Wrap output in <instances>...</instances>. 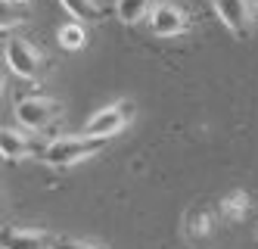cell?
<instances>
[{
    "label": "cell",
    "mask_w": 258,
    "mask_h": 249,
    "mask_svg": "<svg viewBox=\"0 0 258 249\" xmlns=\"http://www.w3.org/2000/svg\"><path fill=\"white\" fill-rule=\"evenodd\" d=\"M53 240L44 231H19V227H7L4 231V249H53Z\"/></svg>",
    "instance_id": "8"
},
{
    "label": "cell",
    "mask_w": 258,
    "mask_h": 249,
    "mask_svg": "<svg viewBox=\"0 0 258 249\" xmlns=\"http://www.w3.org/2000/svg\"><path fill=\"white\" fill-rule=\"evenodd\" d=\"M150 13H153V0H115V16L124 25H134Z\"/></svg>",
    "instance_id": "9"
},
{
    "label": "cell",
    "mask_w": 258,
    "mask_h": 249,
    "mask_svg": "<svg viewBox=\"0 0 258 249\" xmlns=\"http://www.w3.org/2000/svg\"><path fill=\"white\" fill-rule=\"evenodd\" d=\"M7 66L16 75H22V78H34L41 69V53L28 41H22V37H10L7 41Z\"/></svg>",
    "instance_id": "4"
},
{
    "label": "cell",
    "mask_w": 258,
    "mask_h": 249,
    "mask_svg": "<svg viewBox=\"0 0 258 249\" xmlns=\"http://www.w3.org/2000/svg\"><path fill=\"white\" fill-rule=\"evenodd\" d=\"M16 4H22V0H16Z\"/></svg>",
    "instance_id": "13"
},
{
    "label": "cell",
    "mask_w": 258,
    "mask_h": 249,
    "mask_svg": "<svg viewBox=\"0 0 258 249\" xmlns=\"http://www.w3.org/2000/svg\"><path fill=\"white\" fill-rule=\"evenodd\" d=\"M53 249H97V246L81 243V240H72V237H56V240H53Z\"/></svg>",
    "instance_id": "12"
},
{
    "label": "cell",
    "mask_w": 258,
    "mask_h": 249,
    "mask_svg": "<svg viewBox=\"0 0 258 249\" xmlns=\"http://www.w3.org/2000/svg\"><path fill=\"white\" fill-rule=\"evenodd\" d=\"M131 106L127 103H118V106H109V109H100L94 119L87 122V128H84V134L87 137H100V140H106V137H112V134H118L121 128H124V122L131 119Z\"/></svg>",
    "instance_id": "3"
},
{
    "label": "cell",
    "mask_w": 258,
    "mask_h": 249,
    "mask_svg": "<svg viewBox=\"0 0 258 249\" xmlns=\"http://www.w3.org/2000/svg\"><path fill=\"white\" fill-rule=\"evenodd\" d=\"M59 112H62V106L47 100V97H22L16 103V119H19L22 128H31V131L47 128Z\"/></svg>",
    "instance_id": "2"
},
{
    "label": "cell",
    "mask_w": 258,
    "mask_h": 249,
    "mask_svg": "<svg viewBox=\"0 0 258 249\" xmlns=\"http://www.w3.org/2000/svg\"><path fill=\"white\" fill-rule=\"evenodd\" d=\"M150 28L159 34V37H171V34H180L187 31V13L171 7V4H159L153 7L150 13Z\"/></svg>",
    "instance_id": "6"
},
{
    "label": "cell",
    "mask_w": 258,
    "mask_h": 249,
    "mask_svg": "<svg viewBox=\"0 0 258 249\" xmlns=\"http://www.w3.org/2000/svg\"><path fill=\"white\" fill-rule=\"evenodd\" d=\"M103 146L100 137H56V140H50L47 150H44V162L53 165V168H66V165H75L87 156H94V153Z\"/></svg>",
    "instance_id": "1"
},
{
    "label": "cell",
    "mask_w": 258,
    "mask_h": 249,
    "mask_svg": "<svg viewBox=\"0 0 258 249\" xmlns=\"http://www.w3.org/2000/svg\"><path fill=\"white\" fill-rule=\"evenodd\" d=\"M0 150H4V159H22V156H31V153L34 156H44L47 143H31L25 134L4 128V134H0Z\"/></svg>",
    "instance_id": "7"
},
{
    "label": "cell",
    "mask_w": 258,
    "mask_h": 249,
    "mask_svg": "<svg viewBox=\"0 0 258 249\" xmlns=\"http://www.w3.org/2000/svg\"><path fill=\"white\" fill-rule=\"evenodd\" d=\"M212 4H215L218 19H221V22H224L233 34H239V37L249 34V22H252V16H249V0H212Z\"/></svg>",
    "instance_id": "5"
},
{
    "label": "cell",
    "mask_w": 258,
    "mask_h": 249,
    "mask_svg": "<svg viewBox=\"0 0 258 249\" xmlns=\"http://www.w3.org/2000/svg\"><path fill=\"white\" fill-rule=\"evenodd\" d=\"M62 7L78 19V22H97V19H103V10L97 0H62Z\"/></svg>",
    "instance_id": "10"
},
{
    "label": "cell",
    "mask_w": 258,
    "mask_h": 249,
    "mask_svg": "<svg viewBox=\"0 0 258 249\" xmlns=\"http://www.w3.org/2000/svg\"><path fill=\"white\" fill-rule=\"evenodd\" d=\"M84 41H87V34H84L81 22H69V25L59 28V44H62V50H81Z\"/></svg>",
    "instance_id": "11"
}]
</instances>
